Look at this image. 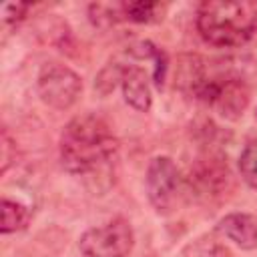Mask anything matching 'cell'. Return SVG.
Masks as SVG:
<instances>
[{
  "label": "cell",
  "mask_w": 257,
  "mask_h": 257,
  "mask_svg": "<svg viewBox=\"0 0 257 257\" xmlns=\"http://www.w3.org/2000/svg\"><path fill=\"white\" fill-rule=\"evenodd\" d=\"M118 151V141L104 118L96 114L74 116L60 137L62 167L72 175H88L108 161Z\"/></svg>",
  "instance_id": "1"
},
{
  "label": "cell",
  "mask_w": 257,
  "mask_h": 257,
  "mask_svg": "<svg viewBox=\"0 0 257 257\" xmlns=\"http://www.w3.org/2000/svg\"><path fill=\"white\" fill-rule=\"evenodd\" d=\"M197 30L205 42L219 48L245 44L257 32V2L209 0L199 6Z\"/></svg>",
  "instance_id": "2"
},
{
  "label": "cell",
  "mask_w": 257,
  "mask_h": 257,
  "mask_svg": "<svg viewBox=\"0 0 257 257\" xmlns=\"http://www.w3.org/2000/svg\"><path fill=\"white\" fill-rule=\"evenodd\" d=\"M145 189L149 203L155 207L157 213L169 215L177 209L185 193V181L171 157H155L149 163Z\"/></svg>",
  "instance_id": "3"
},
{
  "label": "cell",
  "mask_w": 257,
  "mask_h": 257,
  "mask_svg": "<svg viewBox=\"0 0 257 257\" xmlns=\"http://www.w3.org/2000/svg\"><path fill=\"white\" fill-rule=\"evenodd\" d=\"M195 96L215 108L223 118L235 120L249 104V88L239 76H207L195 90Z\"/></svg>",
  "instance_id": "4"
},
{
  "label": "cell",
  "mask_w": 257,
  "mask_h": 257,
  "mask_svg": "<svg viewBox=\"0 0 257 257\" xmlns=\"http://www.w3.org/2000/svg\"><path fill=\"white\" fill-rule=\"evenodd\" d=\"M135 233L126 219H112L102 227L84 231L78 239V249L86 257H126L133 251Z\"/></svg>",
  "instance_id": "5"
},
{
  "label": "cell",
  "mask_w": 257,
  "mask_h": 257,
  "mask_svg": "<svg viewBox=\"0 0 257 257\" xmlns=\"http://www.w3.org/2000/svg\"><path fill=\"white\" fill-rule=\"evenodd\" d=\"M36 86L42 102L58 110L70 108L82 92L80 76L60 62H46L38 72Z\"/></svg>",
  "instance_id": "6"
},
{
  "label": "cell",
  "mask_w": 257,
  "mask_h": 257,
  "mask_svg": "<svg viewBox=\"0 0 257 257\" xmlns=\"http://www.w3.org/2000/svg\"><path fill=\"white\" fill-rule=\"evenodd\" d=\"M217 229L233 241L241 249H255L257 247V217L251 213H231L225 215Z\"/></svg>",
  "instance_id": "7"
},
{
  "label": "cell",
  "mask_w": 257,
  "mask_h": 257,
  "mask_svg": "<svg viewBox=\"0 0 257 257\" xmlns=\"http://www.w3.org/2000/svg\"><path fill=\"white\" fill-rule=\"evenodd\" d=\"M122 96L124 100L139 112H147L153 104V94H151V84L149 76L141 66H126L122 80Z\"/></svg>",
  "instance_id": "8"
},
{
  "label": "cell",
  "mask_w": 257,
  "mask_h": 257,
  "mask_svg": "<svg viewBox=\"0 0 257 257\" xmlns=\"http://www.w3.org/2000/svg\"><path fill=\"white\" fill-rule=\"evenodd\" d=\"M207 78L205 74V62L199 54H183L177 64V84L179 88L195 94V90L203 84Z\"/></svg>",
  "instance_id": "9"
},
{
  "label": "cell",
  "mask_w": 257,
  "mask_h": 257,
  "mask_svg": "<svg viewBox=\"0 0 257 257\" xmlns=\"http://www.w3.org/2000/svg\"><path fill=\"white\" fill-rule=\"evenodd\" d=\"M227 167L223 169L221 165H217L215 161H211L209 165H201L195 175H191V185L197 187V191L201 195H217V191H221L223 183L227 181Z\"/></svg>",
  "instance_id": "10"
},
{
  "label": "cell",
  "mask_w": 257,
  "mask_h": 257,
  "mask_svg": "<svg viewBox=\"0 0 257 257\" xmlns=\"http://www.w3.org/2000/svg\"><path fill=\"white\" fill-rule=\"evenodd\" d=\"M30 221V209L18 201H10V199H2V221H0V231L2 235L8 233H16L26 229Z\"/></svg>",
  "instance_id": "11"
},
{
  "label": "cell",
  "mask_w": 257,
  "mask_h": 257,
  "mask_svg": "<svg viewBox=\"0 0 257 257\" xmlns=\"http://www.w3.org/2000/svg\"><path fill=\"white\" fill-rule=\"evenodd\" d=\"M163 14V6L159 2H145V0H137V2H122V16L128 22H137V24H149L155 22Z\"/></svg>",
  "instance_id": "12"
},
{
  "label": "cell",
  "mask_w": 257,
  "mask_h": 257,
  "mask_svg": "<svg viewBox=\"0 0 257 257\" xmlns=\"http://www.w3.org/2000/svg\"><path fill=\"white\" fill-rule=\"evenodd\" d=\"M88 14L92 24L96 26H110L118 20H124L122 16V2H96L88 6Z\"/></svg>",
  "instance_id": "13"
},
{
  "label": "cell",
  "mask_w": 257,
  "mask_h": 257,
  "mask_svg": "<svg viewBox=\"0 0 257 257\" xmlns=\"http://www.w3.org/2000/svg\"><path fill=\"white\" fill-rule=\"evenodd\" d=\"M239 173H241V179L257 189V139L249 141L245 145V149L241 151L239 155Z\"/></svg>",
  "instance_id": "14"
},
{
  "label": "cell",
  "mask_w": 257,
  "mask_h": 257,
  "mask_svg": "<svg viewBox=\"0 0 257 257\" xmlns=\"http://www.w3.org/2000/svg\"><path fill=\"white\" fill-rule=\"evenodd\" d=\"M185 257H227V249L213 239H197L185 249Z\"/></svg>",
  "instance_id": "15"
},
{
  "label": "cell",
  "mask_w": 257,
  "mask_h": 257,
  "mask_svg": "<svg viewBox=\"0 0 257 257\" xmlns=\"http://www.w3.org/2000/svg\"><path fill=\"white\" fill-rule=\"evenodd\" d=\"M124 68L126 66H118V64H108L96 78L94 82V88L100 92V94H108L110 90H114L116 82L122 80V74H124Z\"/></svg>",
  "instance_id": "16"
},
{
  "label": "cell",
  "mask_w": 257,
  "mask_h": 257,
  "mask_svg": "<svg viewBox=\"0 0 257 257\" xmlns=\"http://www.w3.org/2000/svg\"><path fill=\"white\" fill-rule=\"evenodd\" d=\"M28 8H30L28 2H4L2 4V20L6 24L18 22V20H22L26 16Z\"/></svg>",
  "instance_id": "17"
},
{
  "label": "cell",
  "mask_w": 257,
  "mask_h": 257,
  "mask_svg": "<svg viewBox=\"0 0 257 257\" xmlns=\"http://www.w3.org/2000/svg\"><path fill=\"white\" fill-rule=\"evenodd\" d=\"M155 72H153V82L159 86V88H163V84H165V74H167V54L159 48L157 50V54H155Z\"/></svg>",
  "instance_id": "18"
},
{
  "label": "cell",
  "mask_w": 257,
  "mask_h": 257,
  "mask_svg": "<svg viewBox=\"0 0 257 257\" xmlns=\"http://www.w3.org/2000/svg\"><path fill=\"white\" fill-rule=\"evenodd\" d=\"M255 118H257V112H255Z\"/></svg>",
  "instance_id": "19"
}]
</instances>
